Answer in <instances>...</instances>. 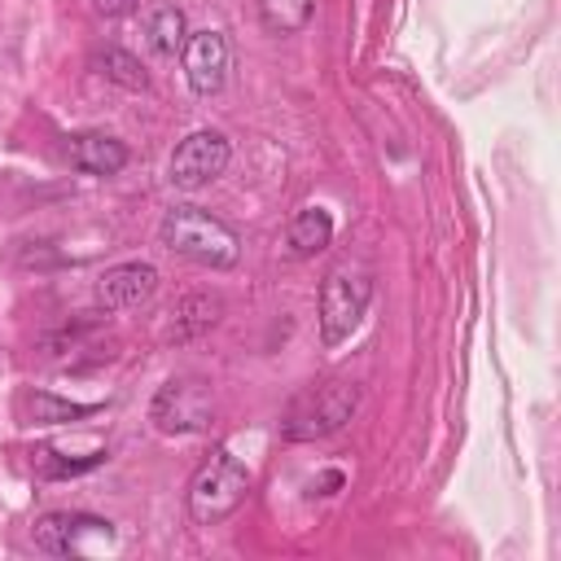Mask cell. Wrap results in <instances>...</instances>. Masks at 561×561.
I'll use <instances>...</instances> for the list:
<instances>
[{"mask_svg": "<svg viewBox=\"0 0 561 561\" xmlns=\"http://www.w3.org/2000/svg\"><path fill=\"white\" fill-rule=\"evenodd\" d=\"M359 408V386L346 377H320L307 381L302 390L289 394L285 412H280V434L289 443H316L337 434Z\"/></svg>", "mask_w": 561, "mask_h": 561, "instance_id": "obj_1", "label": "cell"}, {"mask_svg": "<svg viewBox=\"0 0 561 561\" xmlns=\"http://www.w3.org/2000/svg\"><path fill=\"white\" fill-rule=\"evenodd\" d=\"M158 237L171 254L202 263V267H232L241 259V237L232 224L202 206H171L158 224Z\"/></svg>", "mask_w": 561, "mask_h": 561, "instance_id": "obj_2", "label": "cell"}, {"mask_svg": "<svg viewBox=\"0 0 561 561\" xmlns=\"http://www.w3.org/2000/svg\"><path fill=\"white\" fill-rule=\"evenodd\" d=\"M368 302H373V272H368L364 263H355V259L333 263V267L324 272V280H320V298H316V311H320V342H324V346H342V342L359 329Z\"/></svg>", "mask_w": 561, "mask_h": 561, "instance_id": "obj_3", "label": "cell"}, {"mask_svg": "<svg viewBox=\"0 0 561 561\" xmlns=\"http://www.w3.org/2000/svg\"><path fill=\"white\" fill-rule=\"evenodd\" d=\"M245 495H250V469L228 447H215L197 465V473L188 478V491H184L188 517L197 526H219L224 517H232L245 504Z\"/></svg>", "mask_w": 561, "mask_h": 561, "instance_id": "obj_4", "label": "cell"}, {"mask_svg": "<svg viewBox=\"0 0 561 561\" xmlns=\"http://www.w3.org/2000/svg\"><path fill=\"white\" fill-rule=\"evenodd\" d=\"M228 162H232L228 136L215 131V127H197V131H188V136L175 145V153H171V162H167V180H171L175 188H184V193H197V188H206L210 180H219V175L228 171Z\"/></svg>", "mask_w": 561, "mask_h": 561, "instance_id": "obj_5", "label": "cell"}, {"mask_svg": "<svg viewBox=\"0 0 561 561\" xmlns=\"http://www.w3.org/2000/svg\"><path fill=\"white\" fill-rule=\"evenodd\" d=\"M210 412H215L210 386L197 381V377H171L167 386H158V394H153V403H149V421H153L162 434H193V430H206V425H210Z\"/></svg>", "mask_w": 561, "mask_h": 561, "instance_id": "obj_6", "label": "cell"}, {"mask_svg": "<svg viewBox=\"0 0 561 561\" xmlns=\"http://www.w3.org/2000/svg\"><path fill=\"white\" fill-rule=\"evenodd\" d=\"M31 539H35V548L48 552V557H88V552H92L88 539H105V543H114V522H105V517H96V513H70V508H57V513L35 517Z\"/></svg>", "mask_w": 561, "mask_h": 561, "instance_id": "obj_7", "label": "cell"}, {"mask_svg": "<svg viewBox=\"0 0 561 561\" xmlns=\"http://www.w3.org/2000/svg\"><path fill=\"white\" fill-rule=\"evenodd\" d=\"M180 66H184L193 96H219L228 83V35L215 26L188 31V39L180 48Z\"/></svg>", "mask_w": 561, "mask_h": 561, "instance_id": "obj_8", "label": "cell"}, {"mask_svg": "<svg viewBox=\"0 0 561 561\" xmlns=\"http://www.w3.org/2000/svg\"><path fill=\"white\" fill-rule=\"evenodd\" d=\"M158 289V267L153 263H114L96 276V307L105 311H131L145 307Z\"/></svg>", "mask_w": 561, "mask_h": 561, "instance_id": "obj_9", "label": "cell"}, {"mask_svg": "<svg viewBox=\"0 0 561 561\" xmlns=\"http://www.w3.org/2000/svg\"><path fill=\"white\" fill-rule=\"evenodd\" d=\"M66 158H70L75 171L105 180V175H118L131 153H127V145H123L118 136H110V131H75V136H66Z\"/></svg>", "mask_w": 561, "mask_h": 561, "instance_id": "obj_10", "label": "cell"}, {"mask_svg": "<svg viewBox=\"0 0 561 561\" xmlns=\"http://www.w3.org/2000/svg\"><path fill=\"white\" fill-rule=\"evenodd\" d=\"M22 425H66V421H83L92 412H101V403H75V399H57L48 390H26L18 399Z\"/></svg>", "mask_w": 561, "mask_h": 561, "instance_id": "obj_11", "label": "cell"}, {"mask_svg": "<svg viewBox=\"0 0 561 561\" xmlns=\"http://www.w3.org/2000/svg\"><path fill=\"white\" fill-rule=\"evenodd\" d=\"M285 241H289V250L298 259H311V254L329 250V241H333V215L324 206H298L294 219H289V228H285Z\"/></svg>", "mask_w": 561, "mask_h": 561, "instance_id": "obj_12", "label": "cell"}, {"mask_svg": "<svg viewBox=\"0 0 561 561\" xmlns=\"http://www.w3.org/2000/svg\"><path fill=\"white\" fill-rule=\"evenodd\" d=\"M88 70L101 75V79H110V83H118V88H127V92H145V88H149L145 66H140L127 48H118V44L92 48V53H88Z\"/></svg>", "mask_w": 561, "mask_h": 561, "instance_id": "obj_13", "label": "cell"}, {"mask_svg": "<svg viewBox=\"0 0 561 561\" xmlns=\"http://www.w3.org/2000/svg\"><path fill=\"white\" fill-rule=\"evenodd\" d=\"M145 39H149L153 57H162V61L180 57V48H184V39H188V18H184V9H180V4H158V9L149 13V22H145Z\"/></svg>", "mask_w": 561, "mask_h": 561, "instance_id": "obj_14", "label": "cell"}, {"mask_svg": "<svg viewBox=\"0 0 561 561\" xmlns=\"http://www.w3.org/2000/svg\"><path fill=\"white\" fill-rule=\"evenodd\" d=\"M105 456H110V451H101V447L88 451V456H66V451H57V447H35V451H31V469H35L39 478H48V482H66V478H79V473L105 465Z\"/></svg>", "mask_w": 561, "mask_h": 561, "instance_id": "obj_15", "label": "cell"}, {"mask_svg": "<svg viewBox=\"0 0 561 561\" xmlns=\"http://www.w3.org/2000/svg\"><path fill=\"white\" fill-rule=\"evenodd\" d=\"M316 13V0H259V22L272 35H298Z\"/></svg>", "mask_w": 561, "mask_h": 561, "instance_id": "obj_16", "label": "cell"}, {"mask_svg": "<svg viewBox=\"0 0 561 561\" xmlns=\"http://www.w3.org/2000/svg\"><path fill=\"white\" fill-rule=\"evenodd\" d=\"M219 311H224V302L215 298V294H193V298H184L171 316H175V324H171V333L184 342V337H193V333H202V329H210L215 320H219Z\"/></svg>", "mask_w": 561, "mask_h": 561, "instance_id": "obj_17", "label": "cell"}, {"mask_svg": "<svg viewBox=\"0 0 561 561\" xmlns=\"http://www.w3.org/2000/svg\"><path fill=\"white\" fill-rule=\"evenodd\" d=\"M92 9H96L101 18H131V13L145 9V0H92Z\"/></svg>", "mask_w": 561, "mask_h": 561, "instance_id": "obj_18", "label": "cell"}]
</instances>
